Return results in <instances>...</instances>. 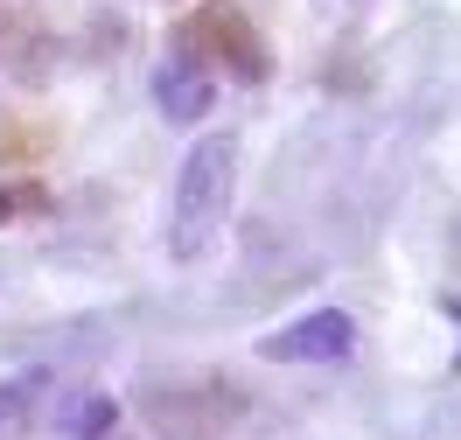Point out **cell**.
Masks as SVG:
<instances>
[{
  "mask_svg": "<svg viewBox=\"0 0 461 440\" xmlns=\"http://www.w3.org/2000/svg\"><path fill=\"white\" fill-rule=\"evenodd\" d=\"M113 419H119V399H105V391H85V399H70V406L57 412V427L70 440H98Z\"/></svg>",
  "mask_w": 461,
  "mask_h": 440,
  "instance_id": "obj_6",
  "label": "cell"
},
{
  "mask_svg": "<svg viewBox=\"0 0 461 440\" xmlns=\"http://www.w3.org/2000/svg\"><path fill=\"white\" fill-rule=\"evenodd\" d=\"M22 210H50V189H35V182H0V224L22 217Z\"/></svg>",
  "mask_w": 461,
  "mask_h": 440,
  "instance_id": "obj_7",
  "label": "cell"
},
{
  "mask_svg": "<svg viewBox=\"0 0 461 440\" xmlns=\"http://www.w3.org/2000/svg\"><path fill=\"white\" fill-rule=\"evenodd\" d=\"M35 391H42V378H7V384H0V427H7V419H22Z\"/></svg>",
  "mask_w": 461,
  "mask_h": 440,
  "instance_id": "obj_8",
  "label": "cell"
},
{
  "mask_svg": "<svg viewBox=\"0 0 461 440\" xmlns=\"http://www.w3.org/2000/svg\"><path fill=\"white\" fill-rule=\"evenodd\" d=\"M7 42H22V22H14V14H0V49H7Z\"/></svg>",
  "mask_w": 461,
  "mask_h": 440,
  "instance_id": "obj_9",
  "label": "cell"
},
{
  "mask_svg": "<svg viewBox=\"0 0 461 440\" xmlns=\"http://www.w3.org/2000/svg\"><path fill=\"white\" fill-rule=\"evenodd\" d=\"M230 189H238V140L210 133V140L189 147V161L175 175V203H168V252L175 259H203L210 252V238L224 231Z\"/></svg>",
  "mask_w": 461,
  "mask_h": 440,
  "instance_id": "obj_1",
  "label": "cell"
},
{
  "mask_svg": "<svg viewBox=\"0 0 461 440\" xmlns=\"http://www.w3.org/2000/svg\"><path fill=\"white\" fill-rule=\"evenodd\" d=\"M175 42H182L189 57H203V63H224L230 77H245V85H266V77H273V57H266L259 29L245 22L238 0H210V7H196V14L175 29Z\"/></svg>",
  "mask_w": 461,
  "mask_h": 440,
  "instance_id": "obj_3",
  "label": "cell"
},
{
  "mask_svg": "<svg viewBox=\"0 0 461 440\" xmlns=\"http://www.w3.org/2000/svg\"><path fill=\"white\" fill-rule=\"evenodd\" d=\"M357 350V322H349L343 308H321V315H301V322L273 328L259 343L266 364H336V356Z\"/></svg>",
  "mask_w": 461,
  "mask_h": 440,
  "instance_id": "obj_4",
  "label": "cell"
},
{
  "mask_svg": "<svg viewBox=\"0 0 461 440\" xmlns=\"http://www.w3.org/2000/svg\"><path fill=\"white\" fill-rule=\"evenodd\" d=\"M140 419L154 440H224L245 419V391L230 378H154L140 384Z\"/></svg>",
  "mask_w": 461,
  "mask_h": 440,
  "instance_id": "obj_2",
  "label": "cell"
},
{
  "mask_svg": "<svg viewBox=\"0 0 461 440\" xmlns=\"http://www.w3.org/2000/svg\"><path fill=\"white\" fill-rule=\"evenodd\" d=\"M154 98H161V112H168V119L189 126V119L210 112V77H203L196 63H168V70L154 77Z\"/></svg>",
  "mask_w": 461,
  "mask_h": 440,
  "instance_id": "obj_5",
  "label": "cell"
}]
</instances>
